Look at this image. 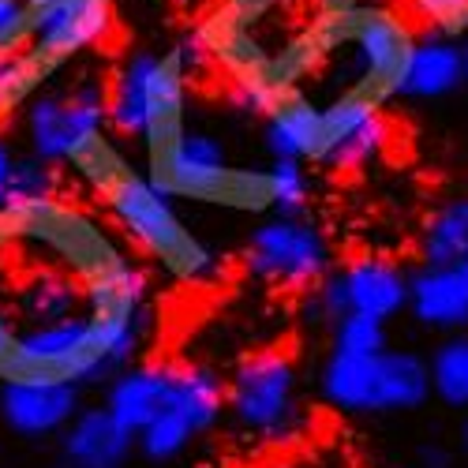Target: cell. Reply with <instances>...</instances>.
I'll return each instance as SVG.
<instances>
[{
    "label": "cell",
    "mask_w": 468,
    "mask_h": 468,
    "mask_svg": "<svg viewBox=\"0 0 468 468\" xmlns=\"http://www.w3.org/2000/svg\"><path fill=\"white\" fill-rule=\"evenodd\" d=\"M266 150L270 158H289V162H311L319 150V132H323V105L303 94V90H289L278 98V105L266 116Z\"/></svg>",
    "instance_id": "obj_17"
},
{
    "label": "cell",
    "mask_w": 468,
    "mask_h": 468,
    "mask_svg": "<svg viewBox=\"0 0 468 468\" xmlns=\"http://www.w3.org/2000/svg\"><path fill=\"white\" fill-rule=\"evenodd\" d=\"M244 262L266 285L307 292L334 270V251L326 232L307 214L303 218L270 214L251 229Z\"/></svg>",
    "instance_id": "obj_6"
},
{
    "label": "cell",
    "mask_w": 468,
    "mask_h": 468,
    "mask_svg": "<svg viewBox=\"0 0 468 468\" xmlns=\"http://www.w3.org/2000/svg\"><path fill=\"white\" fill-rule=\"evenodd\" d=\"M461 83H464V75H461L457 37H446V34L431 30V34H423L412 42L398 94L412 98V101H435V98L453 94Z\"/></svg>",
    "instance_id": "obj_16"
},
{
    "label": "cell",
    "mask_w": 468,
    "mask_h": 468,
    "mask_svg": "<svg viewBox=\"0 0 468 468\" xmlns=\"http://www.w3.org/2000/svg\"><path fill=\"white\" fill-rule=\"evenodd\" d=\"M135 453V435L101 405L80 409L60 431V468H124Z\"/></svg>",
    "instance_id": "obj_13"
},
{
    "label": "cell",
    "mask_w": 468,
    "mask_h": 468,
    "mask_svg": "<svg viewBox=\"0 0 468 468\" xmlns=\"http://www.w3.org/2000/svg\"><path fill=\"white\" fill-rule=\"evenodd\" d=\"M30 12L23 0H0V53H19L27 46Z\"/></svg>",
    "instance_id": "obj_30"
},
{
    "label": "cell",
    "mask_w": 468,
    "mask_h": 468,
    "mask_svg": "<svg viewBox=\"0 0 468 468\" xmlns=\"http://www.w3.org/2000/svg\"><path fill=\"white\" fill-rule=\"evenodd\" d=\"M146 334V274L87 210L0 207V382L98 386Z\"/></svg>",
    "instance_id": "obj_1"
},
{
    "label": "cell",
    "mask_w": 468,
    "mask_h": 468,
    "mask_svg": "<svg viewBox=\"0 0 468 468\" xmlns=\"http://www.w3.org/2000/svg\"><path fill=\"white\" fill-rule=\"evenodd\" d=\"M83 409V389L71 382H0V423L19 439L60 435Z\"/></svg>",
    "instance_id": "obj_10"
},
{
    "label": "cell",
    "mask_w": 468,
    "mask_h": 468,
    "mask_svg": "<svg viewBox=\"0 0 468 468\" xmlns=\"http://www.w3.org/2000/svg\"><path fill=\"white\" fill-rule=\"evenodd\" d=\"M337 274L345 282L348 311H356V315L389 323L409 307V270H401V262H394V259L364 255V259H353L348 266H341Z\"/></svg>",
    "instance_id": "obj_14"
},
{
    "label": "cell",
    "mask_w": 468,
    "mask_h": 468,
    "mask_svg": "<svg viewBox=\"0 0 468 468\" xmlns=\"http://www.w3.org/2000/svg\"><path fill=\"white\" fill-rule=\"evenodd\" d=\"M165 409L176 412L195 435H207L225 412V382L210 367L173 364Z\"/></svg>",
    "instance_id": "obj_19"
},
{
    "label": "cell",
    "mask_w": 468,
    "mask_h": 468,
    "mask_svg": "<svg viewBox=\"0 0 468 468\" xmlns=\"http://www.w3.org/2000/svg\"><path fill=\"white\" fill-rule=\"evenodd\" d=\"M431 375V398H439L446 409H468V334H446L439 348L427 360Z\"/></svg>",
    "instance_id": "obj_21"
},
{
    "label": "cell",
    "mask_w": 468,
    "mask_h": 468,
    "mask_svg": "<svg viewBox=\"0 0 468 468\" xmlns=\"http://www.w3.org/2000/svg\"><path fill=\"white\" fill-rule=\"evenodd\" d=\"M191 439H195L191 427H187L176 412L162 409V412L154 416V420L143 427V431L135 435V450H139L150 464H169V461H176V457L191 446Z\"/></svg>",
    "instance_id": "obj_23"
},
{
    "label": "cell",
    "mask_w": 468,
    "mask_h": 468,
    "mask_svg": "<svg viewBox=\"0 0 468 468\" xmlns=\"http://www.w3.org/2000/svg\"><path fill=\"white\" fill-rule=\"evenodd\" d=\"M382 348H389V326L382 319L348 311L345 319H337L330 326V353H341V356H375V353H382Z\"/></svg>",
    "instance_id": "obj_25"
},
{
    "label": "cell",
    "mask_w": 468,
    "mask_h": 468,
    "mask_svg": "<svg viewBox=\"0 0 468 468\" xmlns=\"http://www.w3.org/2000/svg\"><path fill=\"white\" fill-rule=\"evenodd\" d=\"M57 195H60V165H49L42 158H34V154H23V158H16L12 184H8V203L57 199Z\"/></svg>",
    "instance_id": "obj_26"
},
{
    "label": "cell",
    "mask_w": 468,
    "mask_h": 468,
    "mask_svg": "<svg viewBox=\"0 0 468 468\" xmlns=\"http://www.w3.org/2000/svg\"><path fill=\"white\" fill-rule=\"evenodd\" d=\"M169 371L173 364H128L105 382L101 409L132 435H139L169 401Z\"/></svg>",
    "instance_id": "obj_15"
},
{
    "label": "cell",
    "mask_w": 468,
    "mask_h": 468,
    "mask_svg": "<svg viewBox=\"0 0 468 468\" xmlns=\"http://www.w3.org/2000/svg\"><path fill=\"white\" fill-rule=\"evenodd\" d=\"M412 319L439 334L468 330V262L420 266L409 274Z\"/></svg>",
    "instance_id": "obj_12"
},
{
    "label": "cell",
    "mask_w": 468,
    "mask_h": 468,
    "mask_svg": "<svg viewBox=\"0 0 468 468\" xmlns=\"http://www.w3.org/2000/svg\"><path fill=\"white\" fill-rule=\"evenodd\" d=\"M389 143V121L382 109L360 94H337L323 105V132L311 165L348 173L375 162Z\"/></svg>",
    "instance_id": "obj_9"
},
{
    "label": "cell",
    "mask_w": 468,
    "mask_h": 468,
    "mask_svg": "<svg viewBox=\"0 0 468 468\" xmlns=\"http://www.w3.org/2000/svg\"><path fill=\"white\" fill-rule=\"evenodd\" d=\"M423 266H450L468 262V199H450L427 218L420 232Z\"/></svg>",
    "instance_id": "obj_20"
},
{
    "label": "cell",
    "mask_w": 468,
    "mask_h": 468,
    "mask_svg": "<svg viewBox=\"0 0 468 468\" xmlns=\"http://www.w3.org/2000/svg\"><path fill=\"white\" fill-rule=\"evenodd\" d=\"M64 165H68L75 176H80L90 191H98V195H101L116 176H121V173L132 169V162L121 154V146L109 139V132H98V135L83 139L80 146L68 154V162H64Z\"/></svg>",
    "instance_id": "obj_22"
},
{
    "label": "cell",
    "mask_w": 468,
    "mask_h": 468,
    "mask_svg": "<svg viewBox=\"0 0 468 468\" xmlns=\"http://www.w3.org/2000/svg\"><path fill=\"white\" fill-rule=\"evenodd\" d=\"M457 446H461V453L468 457V416H464L461 427H457Z\"/></svg>",
    "instance_id": "obj_35"
},
{
    "label": "cell",
    "mask_w": 468,
    "mask_h": 468,
    "mask_svg": "<svg viewBox=\"0 0 468 468\" xmlns=\"http://www.w3.org/2000/svg\"><path fill=\"white\" fill-rule=\"evenodd\" d=\"M348 315V296H345V282L337 270H330V274L319 282V285H311L303 292V319L311 326H319V330H330L337 319Z\"/></svg>",
    "instance_id": "obj_27"
},
{
    "label": "cell",
    "mask_w": 468,
    "mask_h": 468,
    "mask_svg": "<svg viewBox=\"0 0 468 468\" xmlns=\"http://www.w3.org/2000/svg\"><path fill=\"white\" fill-rule=\"evenodd\" d=\"M420 19L431 23L435 34L464 37L468 34V0H409Z\"/></svg>",
    "instance_id": "obj_29"
},
{
    "label": "cell",
    "mask_w": 468,
    "mask_h": 468,
    "mask_svg": "<svg viewBox=\"0 0 468 468\" xmlns=\"http://www.w3.org/2000/svg\"><path fill=\"white\" fill-rule=\"evenodd\" d=\"M266 184H270V214L282 218H303L307 214V169L303 162H289V158H270L266 165Z\"/></svg>",
    "instance_id": "obj_24"
},
{
    "label": "cell",
    "mask_w": 468,
    "mask_h": 468,
    "mask_svg": "<svg viewBox=\"0 0 468 468\" xmlns=\"http://www.w3.org/2000/svg\"><path fill=\"white\" fill-rule=\"evenodd\" d=\"M23 5L27 8H37V5H49V0H23Z\"/></svg>",
    "instance_id": "obj_36"
},
{
    "label": "cell",
    "mask_w": 468,
    "mask_h": 468,
    "mask_svg": "<svg viewBox=\"0 0 468 468\" xmlns=\"http://www.w3.org/2000/svg\"><path fill=\"white\" fill-rule=\"evenodd\" d=\"M311 5H319L323 16H345V12H353L360 0H311Z\"/></svg>",
    "instance_id": "obj_33"
},
{
    "label": "cell",
    "mask_w": 468,
    "mask_h": 468,
    "mask_svg": "<svg viewBox=\"0 0 468 468\" xmlns=\"http://www.w3.org/2000/svg\"><path fill=\"white\" fill-rule=\"evenodd\" d=\"M319 394L330 409L353 416L412 412L431 398V375L412 348H382L375 356L330 353L319 371Z\"/></svg>",
    "instance_id": "obj_4"
},
{
    "label": "cell",
    "mask_w": 468,
    "mask_h": 468,
    "mask_svg": "<svg viewBox=\"0 0 468 468\" xmlns=\"http://www.w3.org/2000/svg\"><path fill=\"white\" fill-rule=\"evenodd\" d=\"M109 132L105 124V83L98 75H80L64 87H42L23 105L27 154L49 165H64L83 139Z\"/></svg>",
    "instance_id": "obj_5"
},
{
    "label": "cell",
    "mask_w": 468,
    "mask_h": 468,
    "mask_svg": "<svg viewBox=\"0 0 468 468\" xmlns=\"http://www.w3.org/2000/svg\"><path fill=\"white\" fill-rule=\"evenodd\" d=\"M457 49H461V75H464V87H468V34L457 37Z\"/></svg>",
    "instance_id": "obj_34"
},
{
    "label": "cell",
    "mask_w": 468,
    "mask_h": 468,
    "mask_svg": "<svg viewBox=\"0 0 468 468\" xmlns=\"http://www.w3.org/2000/svg\"><path fill=\"white\" fill-rule=\"evenodd\" d=\"M27 53L49 75L71 64L83 49H94L112 27L109 0H49V5L27 8Z\"/></svg>",
    "instance_id": "obj_8"
},
{
    "label": "cell",
    "mask_w": 468,
    "mask_h": 468,
    "mask_svg": "<svg viewBox=\"0 0 468 468\" xmlns=\"http://www.w3.org/2000/svg\"><path fill=\"white\" fill-rule=\"evenodd\" d=\"M416 42L412 27L386 5H356L345 12V49L353 60V94L375 101L378 109L398 98V83Z\"/></svg>",
    "instance_id": "obj_7"
},
{
    "label": "cell",
    "mask_w": 468,
    "mask_h": 468,
    "mask_svg": "<svg viewBox=\"0 0 468 468\" xmlns=\"http://www.w3.org/2000/svg\"><path fill=\"white\" fill-rule=\"evenodd\" d=\"M266 468H356V461L337 442H296Z\"/></svg>",
    "instance_id": "obj_28"
},
{
    "label": "cell",
    "mask_w": 468,
    "mask_h": 468,
    "mask_svg": "<svg viewBox=\"0 0 468 468\" xmlns=\"http://www.w3.org/2000/svg\"><path fill=\"white\" fill-rule=\"evenodd\" d=\"M420 468H453V453L442 446H423L420 450Z\"/></svg>",
    "instance_id": "obj_32"
},
{
    "label": "cell",
    "mask_w": 468,
    "mask_h": 468,
    "mask_svg": "<svg viewBox=\"0 0 468 468\" xmlns=\"http://www.w3.org/2000/svg\"><path fill=\"white\" fill-rule=\"evenodd\" d=\"M19 154L12 150V143L0 135V207L8 203V184H12V165H16Z\"/></svg>",
    "instance_id": "obj_31"
},
{
    "label": "cell",
    "mask_w": 468,
    "mask_h": 468,
    "mask_svg": "<svg viewBox=\"0 0 468 468\" xmlns=\"http://www.w3.org/2000/svg\"><path fill=\"white\" fill-rule=\"evenodd\" d=\"M184 105H187V71L176 53H165L154 64L150 90H146V124H143V150H146V173L158 169L176 150L184 135Z\"/></svg>",
    "instance_id": "obj_11"
},
{
    "label": "cell",
    "mask_w": 468,
    "mask_h": 468,
    "mask_svg": "<svg viewBox=\"0 0 468 468\" xmlns=\"http://www.w3.org/2000/svg\"><path fill=\"white\" fill-rule=\"evenodd\" d=\"M158 57L132 53L105 83V124L116 139H139L146 124V90Z\"/></svg>",
    "instance_id": "obj_18"
},
{
    "label": "cell",
    "mask_w": 468,
    "mask_h": 468,
    "mask_svg": "<svg viewBox=\"0 0 468 468\" xmlns=\"http://www.w3.org/2000/svg\"><path fill=\"white\" fill-rule=\"evenodd\" d=\"M101 199L128 237L150 255L158 259L173 278L180 282H203L218 270V255L195 237V232L180 221L169 195H162L146 180V173L128 169L116 176Z\"/></svg>",
    "instance_id": "obj_3"
},
{
    "label": "cell",
    "mask_w": 468,
    "mask_h": 468,
    "mask_svg": "<svg viewBox=\"0 0 468 468\" xmlns=\"http://www.w3.org/2000/svg\"><path fill=\"white\" fill-rule=\"evenodd\" d=\"M225 409L244 439L289 450L307 435L300 371L285 348H262L237 364L225 382Z\"/></svg>",
    "instance_id": "obj_2"
}]
</instances>
